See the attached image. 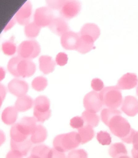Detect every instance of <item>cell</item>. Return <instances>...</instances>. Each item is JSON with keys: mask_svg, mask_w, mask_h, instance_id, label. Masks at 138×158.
Returning <instances> with one entry per match:
<instances>
[{"mask_svg": "<svg viewBox=\"0 0 138 158\" xmlns=\"http://www.w3.org/2000/svg\"><path fill=\"white\" fill-rule=\"evenodd\" d=\"M120 111L111 108H104L101 112V120L109 127L114 135L127 143H132L136 131L131 127L129 123L121 114Z\"/></svg>", "mask_w": 138, "mask_h": 158, "instance_id": "cell-1", "label": "cell"}, {"mask_svg": "<svg viewBox=\"0 0 138 158\" xmlns=\"http://www.w3.org/2000/svg\"><path fill=\"white\" fill-rule=\"evenodd\" d=\"M80 143V137L76 132L58 135L53 141L54 148L63 152L76 148Z\"/></svg>", "mask_w": 138, "mask_h": 158, "instance_id": "cell-2", "label": "cell"}, {"mask_svg": "<svg viewBox=\"0 0 138 158\" xmlns=\"http://www.w3.org/2000/svg\"><path fill=\"white\" fill-rule=\"evenodd\" d=\"M99 96L103 105L111 109L119 108L123 100L122 92L117 86L105 87Z\"/></svg>", "mask_w": 138, "mask_h": 158, "instance_id": "cell-3", "label": "cell"}, {"mask_svg": "<svg viewBox=\"0 0 138 158\" xmlns=\"http://www.w3.org/2000/svg\"><path fill=\"white\" fill-rule=\"evenodd\" d=\"M50 101L47 97L41 96L36 98L34 103L33 115L37 122L44 123L50 118Z\"/></svg>", "mask_w": 138, "mask_h": 158, "instance_id": "cell-4", "label": "cell"}, {"mask_svg": "<svg viewBox=\"0 0 138 158\" xmlns=\"http://www.w3.org/2000/svg\"><path fill=\"white\" fill-rule=\"evenodd\" d=\"M18 55L24 59L31 60L36 58L41 52V47L34 40H25L18 46Z\"/></svg>", "mask_w": 138, "mask_h": 158, "instance_id": "cell-5", "label": "cell"}, {"mask_svg": "<svg viewBox=\"0 0 138 158\" xmlns=\"http://www.w3.org/2000/svg\"><path fill=\"white\" fill-rule=\"evenodd\" d=\"M82 5L79 1L76 0L64 1L59 10L60 14L64 19L69 20L77 16L80 13Z\"/></svg>", "mask_w": 138, "mask_h": 158, "instance_id": "cell-6", "label": "cell"}, {"mask_svg": "<svg viewBox=\"0 0 138 158\" xmlns=\"http://www.w3.org/2000/svg\"><path fill=\"white\" fill-rule=\"evenodd\" d=\"M54 15L51 9L43 6L36 9L34 15V22L41 28L49 27L54 20Z\"/></svg>", "mask_w": 138, "mask_h": 158, "instance_id": "cell-7", "label": "cell"}, {"mask_svg": "<svg viewBox=\"0 0 138 158\" xmlns=\"http://www.w3.org/2000/svg\"><path fill=\"white\" fill-rule=\"evenodd\" d=\"M84 106L86 110L96 113L99 112L103 105L100 99L99 94L96 91H92L88 93L84 99Z\"/></svg>", "mask_w": 138, "mask_h": 158, "instance_id": "cell-8", "label": "cell"}, {"mask_svg": "<svg viewBox=\"0 0 138 158\" xmlns=\"http://www.w3.org/2000/svg\"><path fill=\"white\" fill-rule=\"evenodd\" d=\"M32 13V5L30 1H27L17 12L15 15L17 23L21 25L29 23Z\"/></svg>", "mask_w": 138, "mask_h": 158, "instance_id": "cell-9", "label": "cell"}, {"mask_svg": "<svg viewBox=\"0 0 138 158\" xmlns=\"http://www.w3.org/2000/svg\"><path fill=\"white\" fill-rule=\"evenodd\" d=\"M28 88L27 82L16 78L12 80L8 85V89L10 93L18 98L26 95Z\"/></svg>", "mask_w": 138, "mask_h": 158, "instance_id": "cell-10", "label": "cell"}, {"mask_svg": "<svg viewBox=\"0 0 138 158\" xmlns=\"http://www.w3.org/2000/svg\"><path fill=\"white\" fill-rule=\"evenodd\" d=\"M80 35L79 33L69 31L61 36V45L67 50H76Z\"/></svg>", "mask_w": 138, "mask_h": 158, "instance_id": "cell-11", "label": "cell"}, {"mask_svg": "<svg viewBox=\"0 0 138 158\" xmlns=\"http://www.w3.org/2000/svg\"><path fill=\"white\" fill-rule=\"evenodd\" d=\"M121 110L127 116L133 117L138 114V100L135 97L126 96L122 102Z\"/></svg>", "mask_w": 138, "mask_h": 158, "instance_id": "cell-12", "label": "cell"}, {"mask_svg": "<svg viewBox=\"0 0 138 158\" xmlns=\"http://www.w3.org/2000/svg\"><path fill=\"white\" fill-rule=\"evenodd\" d=\"M36 66L34 63L31 60L22 58L18 64L17 71L19 77H30L34 74Z\"/></svg>", "mask_w": 138, "mask_h": 158, "instance_id": "cell-13", "label": "cell"}, {"mask_svg": "<svg viewBox=\"0 0 138 158\" xmlns=\"http://www.w3.org/2000/svg\"><path fill=\"white\" fill-rule=\"evenodd\" d=\"M37 122L34 117H25L16 124L19 130L24 135L28 136L36 130Z\"/></svg>", "mask_w": 138, "mask_h": 158, "instance_id": "cell-14", "label": "cell"}, {"mask_svg": "<svg viewBox=\"0 0 138 158\" xmlns=\"http://www.w3.org/2000/svg\"><path fill=\"white\" fill-rule=\"evenodd\" d=\"M138 83V78L136 74L127 73L118 81L116 86L120 89L129 90L136 87Z\"/></svg>", "mask_w": 138, "mask_h": 158, "instance_id": "cell-15", "label": "cell"}, {"mask_svg": "<svg viewBox=\"0 0 138 158\" xmlns=\"http://www.w3.org/2000/svg\"><path fill=\"white\" fill-rule=\"evenodd\" d=\"M48 27L53 33L59 36H62L68 32L70 29L66 19L62 17L55 18Z\"/></svg>", "mask_w": 138, "mask_h": 158, "instance_id": "cell-16", "label": "cell"}, {"mask_svg": "<svg viewBox=\"0 0 138 158\" xmlns=\"http://www.w3.org/2000/svg\"><path fill=\"white\" fill-rule=\"evenodd\" d=\"M94 42L90 36L80 35L75 51L82 54H86L95 48L94 45Z\"/></svg>", "mask_w": 138, "mask_h": 158, "instance_id": "cell-17", "label": "cell"}, {"mask_svg": "<svg viewBox=\"0 0 138 158\" xmlns=\"http://www.w3.org/2000/svg\"><path fill=\"white\" fill-rule=\"evenodd\" d=\"M40 70L43 73L48 74L54 71L56 62L51 57L48 56H42L39 59Z\"/></svg>", "mask_w": 138, "mask_h": 158, "instance_id": "cell-18", "label": "cell"}, {"mask_svg": "<svg viewBox=\"0 0 138 158\" xmlns=\"http://www.w3.org/2000/svg\"><path fill=\"white\" fill-rule=\"evenodd\" d=\"M81 35L90 36L95 41L101 34V31L97 25L94 23H86L82 27L79 32Z\"/></svg>", "mask_w": 138, "mask_h": 158, "instance_id": "cell-19", "label": "cell"}, {"mask_svg": "<svg viewBox=\"0 0 138 158\" xmlns=\"http://www.w3.org/2000/svg\"><path fill=\"white\" fill-rule=\"evenodd\" d=\"M18 111L15 106L5 108L2 114V120L7 125L14 124L18 118Z\"/></svg>", "mask_w": 138, "mask_h": 158, "instance_id": "cell-20", "label": "cell"}, {"mask_svg": "<svg viewBox=\"0 0 138 158\" xmlns=\"http://www.w3.org/2000/svg\"><path fill=\"white\" fill-rule=\"evenodd\" d=\"M34 101L30 96H24L18 98L15 104V107L18 112H24L32 108Z\"/></svg>", "mask_w": 138, "mask_h": 158, "instance_id": "cell-21", "label": "cell"}, {"mask_svg": "<svg viewBox=\"0 0 138 158\" xmlns=\"http://www.w3.org/2000/svg\"><path fill=\"white\" fill-rule=\"evenodd\" d=\"M48 136L46 129L42 125H37L36 130L31 135V139L32 143H41L45 141Z\"/></svg>", "mask_w": 138, "mask_h": 158, "instance_id": "cell-22", "label": "cell"}, {"mask_svg": "<svg viewBox=\"0 0 138 158\" xmlns=\"http://www.w3.org/2000/svg\"><path fill=\"white\" fill-rule=\"evenodd\" d=\"M32 142L29 139L24 141L16 142L11 139V149L20 153L23 156H27L32 147Z\"/></svg>", "mask_w": 138, "mask_h": 158, "instance_id": "cell-23", "label": "cell"}, {"mask_svg": "<svg viewBox=\"0 0 138 158\" xmlns=\"http://www.w3.org/2000/svg\"><path fill=\"white\" fill-rule=\"evenodd\" d=\"M78 133L80 138L81 143L82 144L90 141L93 139L95 135L93 127L87 125L79 129Z\"/></svg>", "mask_w": 138, "mask_h": 158, "instance_id": "cell-24", "label": "cell"}, {"mask_svg": "<svg viewBox=\"0 0 138 158\" xmlns=\"http://www.w3.org/2000/svg\"><path fill=\"white\" fill-rule=\"evenodd\" d=\"M109 154L113 158H118L121 156L127 155L128 151L124 144L118 142L113 143L111 146Z\"/></svg>", "mask_w": 138, "mask_h": 158, "instance_id": "cell-25", "label": "cell"}, {"mask_svg": "<svg viewBox=\"0 0 138 158\" xmlns=\"http://www.w3.org/2000/svg\"><path fill=\"white\" fill-rule=\"evenodd\" d=\"M51 148L45 145H39L34 147L31 151V156L35 158H48Z\"/></svg>", "mask_w": 138, "mask_h": 158, "instance_id": "cell-26", "label": "cell"}, {"mask_svg": "<svg viewBox=\"0 0 138 158\" xmlns=\"http://www.w3.org/2000/svg\"><path fill=\"white\" fill-rule=\"evenodd\" d=\"M82 117L86 125H89L92 127H97L99 123V117L97 114L87 110L83 112Z\"/></svg>", "mask_w": 138, "mask_h": 158, "instance_id": "cell-27", "label": "cell"}, {"mask_svg": "<svg viewBox=\"0 0 138 158\" xmlns=\"http://www.w3.org/2000/svg\"><path fill=\"white\" fill-rule=\"evenodd\" d=\"M41 29V27L37 25L34 22L29 23L25 27V35L28 38L34 39L38 36Z\"/></svg>", "mask_w": 138, "mask_h": 158, "instance_id": "cell-28", "label": "cell"}, {"mask_svg": "<svg viewBox=\"0 0 138 158\" xmlns=\"http://www.w3.org/2000/svg\"><path fill=\"white\" fill-rule=\"evenodd\" d=\"M2 49L3 53L6 55L11 56L15 54L16 52L17 47L13 36L10 40L3 43Z\"/></svg>", "mask_w": 138, "mask_h": 158, "instance_id": "cell-29", "label": "cell"}, {"mask_svg": "<svg viewBox=\"0 0 138 158\" xmlns=\"http://www.w3.org/2000/svg\"><path fill=\"white\" fill-rule=\"evenodd\" d=\"M11 139L16 142L24 141L28 139L27 136L24 135L18 129L16 124H14L10 130Z\"/></svg>", "mask_w": 138, "mask_h": 158, "instance_id": "cell-30", "label": "cell"}, {"mask_svg": "<svg viewBox=\"0 0 138 158\" xmlns=\"http://www.w3.org/2000/svg\"><path fill=\"white\" fill-rule=\"evenodd\" d=\"M47 85V79L43 76L36 77L33 79L32 82V88L37 91L44 90Z\"/></svg>", "mask_w": 138, "mask_h": 158, "instance_id": "cell-31", "label": "cell"}, {"mask_svg": "<svg viewBox=\"0 0 138 158\" xmlns=\"http://www.w3.org/2000/svg\"><path fill=\"white\" fill-rule=\"evenodd\" d=\"M21 59V57L18 56H17L11 58L8 63V70L11 74L16 77H19L18 73L17 67L18 64Z\"/></svg>", "mask_w": 138, "mask_h": 158, "instance_id": "cell-32", "label": "cell"}, {"mask_svg": "<svg viewBox=\"0 0 138 158\" xmlns=\"http://www.w3.org/2000/svg\"><path fill=\"white\" fill-rule=\"evenodd\" d=\"M96 138L99 143L102 145H109L111 143V137L106 131H100L97 134Z\"/></svg>", "mask_w": 138, "mask_h": 158, "instance_id": "cell-33", "label": "cell"}, {"mask_svg": "<svg viewBox=\"0 0 138 158\" xmlns=\"http://www.w3.org/2000/svg\"><path fill=\"white\" fill-rule=\"evenodd\" d=\"M68 158H88V155L84 149L74 150L69 153Z\"/></svg>", "mask_w": 138, "mask_h": 158, "instance_id": "cell-34", "label": "cell"}, {"mask_svg": "<svg viewBox=\"0 0 138 158\" xmlns=\"http://www.w3.org/2000/svg\"><path fill=\"white\" fill-rule=\"evenodd\" d=\"M84 122L82 117H75L70 121V125L74 129H79L84 126Z\"/></svg>", "mask_w": 138, "mask_h": 158, "instance_id": "cell-35", "label": "cell"}, {"mask_svg": "<svg viewBox=\"0 0 138 158\" xmlns=\"http://www.w3.org/2000/svg\"><path fill=\"white\" fill-rule=\"evenodd\" d=\"M68 57L67 54L64 52H60L57 54L56 58V62L60 66H64L67 63Z\"/></svg>", "mask_w": 138, "mask_h": 158, "instance_id": "cell-36", "label": "cell"}, {"mask_svg": "<svg viewBox=\"0 0 138 158\" xmlns=\"http://www.w3.org/2000/svg\"><path fill=\"white\" fill-rule=\"evenodd\" d=\"M91 87L95 91H102L104 87V83L101 79L95 78L91 82Z\"/></svg>", "mask_w": 138, "mask_h": 158, "instance_id": "cell-37", "label": "cell"}, {"mask_svg": "<svg viewBox=\"0 0 138 158\" xmlns=\"http://www.w3.org/2000/svg\"><path fill=\"white\" fill-rule=\"evenodd\" d=\"M64 1H46L48 7L51 10H59L63 4Z\"/></svg>", "mask_w": 138, "mask_h": 158, "instance_id": "cell-38", "label": "cell"}, {"mask_svg": "<svg viewBox=\"0 0 138 158\" xmlns=\"http://www.w3.org/2000/svg\"><path fill=\"white\" fill-rule=\"evenodd\" d=\"M48 158H66L64 152H61L54 148L51 149Z\"/></svg>", "mask_w": 138, "mask_h": 158, "instance_id": "cell-39", "label": "cell"}, {"mask_svg": "<svg viewBox=\"0 0 138 158\" xmlns=\"http://www.w3.org/2000/svg\"><path fill=\"white\" fill-rule=\"evenodd\" d=\"M132 143L133 145L132 152L138 153V131H135L133 137Z\"/></svg>", "mask_w": 138, "mask_h": 158, "instance_id": "cell-40", "label": "cell"}, {"mask_svg": "<svg viewBox=\"0 0 138 158\" xmlns=\"http://www.w3.org/2000/svg\"><path fill=\"white\" fill-rule=\"evenodd\" d=\"M23 155L16 151L11 150L6 155V158H23Z\"/></svg>", "mask_w": 138, "mask_h": 158, "instance_id": "cell-41", "label": "cell"}, {"mask_svg": "<svg viewBox=\"0 0 138 158\" xmlns=\"http://www.w3.org/2000/svg\"><path fill=\"white\" fill-rule=\"evenodd\" d=\"M0 90H1V104H2V101L4 100L6 93V87L3 85L1 84L0 85Z\"/></svg>", "mask_w": 138, "mask_h": 158, "instance_id": "cell-42", "label": "cell"}, {"mask_svg": "<svg viewBox=\"0 0 138 158\" xmlns=\"http://www.w3.org/2000/svg\"><path fill=\"white\" fill-rule=\"evenodd\" d=\"M16 21L15 20V18H12L11 20L10 21V23H8L7 25L5 27L4 31H7L8 30L10 29L15 25L16 23Z\"/></svg>", "mask_w": 138, "mask_h": 158, "instance_id": "cell-43", "label": "cell"}, {"mask_svg": "<svg viewBox=\"0 0 138 158\" xmlns=\"http://www.w3.org/2000/svg\"><path fill=\"white\" fill-rule=\"evenodd\" d=\"M5 75V72L4 69H2V68L1 69V80L4 79Z\"/></svg>", "mask_w": 138, "mask_h": 158, "instance_id": "cell-44", "label": "cell"}, {"mask_svg": "<svg viewBox=\"0 0 138 158\" xmlns=\"http://www.w3.org/2000/svg\"><path fill=\"white\" fill-rule=\"evenodd\" d=\"M118 158H131V157H130L129 156H127V155H124V156H120V157H119Z\"/></svg>", "mask_w": 138, "mask_h": 158, "instance_id": "cell-45", "label": "cell"}, {"mask_svg": "<svg viewBox=\"0 0 138 158\" xmlns=\"http://www.w3.org/2000/svg\"><path fill=\"white\" fill-rule=\"evenodd\" d=\"M136 95H137V96H138V85L137 87H136Z\"/></svg>", "mask_w": 138, "mask_h": 158, "instance_id": "cell-46", "label": "cell"}, {"mask_svg": "<svg viewBox=\"0 0 138 158\" xmlns=\"http://www.w3.org/2000/svg\"><path fill=\"white\" fill-rule=\"evenodd\" d=\"M28 158H35L33 157V156H30V157H28Z\"/></svg>", "mask_w": 138, "mask_h": 158, "instance_id": "cell-47", "label": "cell"}]
</instances>
